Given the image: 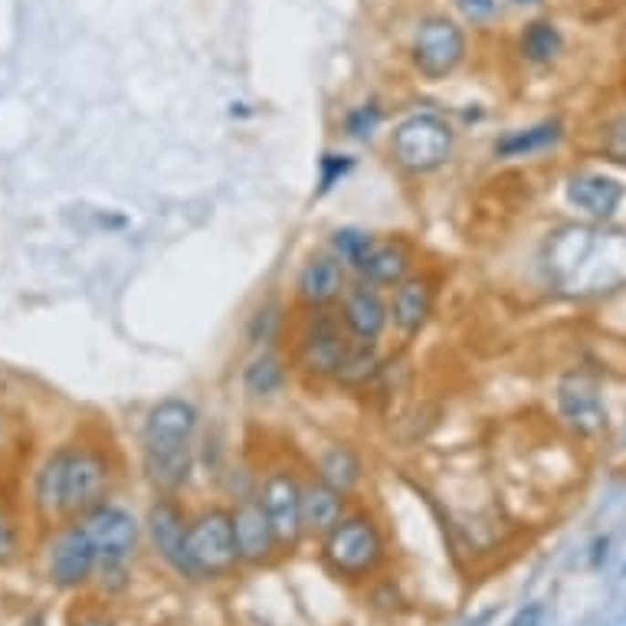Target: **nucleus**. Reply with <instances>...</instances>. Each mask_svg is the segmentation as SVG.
<instances>
[{"mask_svg": "<svg viewBox=\"0 0 626 626\" xmlns=\"http://www.w3.org/2000/svg\"><path fill=\"white\" fill-rule=\"evenodd\" d=\"M121 463L109 436L79 430L43 453L30 475V512L43 528L73 522L109 502L119 485Z\"/></svg>", "mask_w": 626, "mask_h": 626, "instance_id": "obj_1", "label": "nucleus"}, {"mask_svg": "<svg viewBox=\"0 0 626 626\" xmlns=\"http://www.w3.org/2000/svg\"><path fill=\"white\" fill-rule=\"evenodd\" d=\"M201 413L184 397H164L141 420L138 453L154 496H181L197 463Z\"/></svg>", "mask_w": 626, "mask_h": 626, "instance_id": "obj_2", "label": "nucleus"}, {"mask_svg": "<svg viewBox=\"0 0 626 626\" xmlns=\"http://www.w3.org/2000/svg\"><path fill=\"white\" fill-rule=\"evenodd\" d=\"M318 558L331 578L345 580V584L374 580L391 558L384 525L368 508H348L341 522L325 538H318Z\"/></svg>", "mask_w": 626, "mask_h": 626, "instance_id": "obj_3", "label": "nucleus"}, {"mask_svg": "<svg viewBox=\"0 0 626 626\" xmlns=\"http://www.w3.org/2000/svg\"><path fill=\"white\" fill-rule=\"evenodd\" d=\"M240 570L234 518L224 506H203L187 518L181 578L191 580H226Z\"/></svg>", "mask_w": 626, "mask_h": 626, "instance_id": "obj_4", "label": "nucleus"}, {"mask_svg": "<svg viewBox=\"0 0 626 626\" xmlns=\"http://www.w3.org/2000/svg\"><path fill=\"white\" fill-rule=\"evenodd\" d=\"M351 345L335 308H298L289 321V364L312 381H335Z\"/></svg>", "mask_w": 626, "mask_h": 626, "instance_id": "obj_5", "label": "nucleus"}, {"mask_svg": "<svg viewBox=\"0 0 626 626\" xmlns=\"http://www.w3.org/2000/svg\"><path fill=\"white\" fill-rule=\"evenodd\" d=\"M73 522L82 525L89 545L96 551V580L125 578L131 561H135L138 545H141V522L131 515V508L109 498Z\"/></svg>", "mask_w": 626, "mask_h": 626, "instance_id": "obj_6", "label": "nucleus"}, {"mask_svg": "<svg viewBox=\"0 0 626 626\" xmlns=\"http://www.w3.org/2000/svg\"><path fill=\"white\" fill-rule=\"evenodd\" d=\"M391 161L413 177L446 168L456 151V131L440 112H413L397 121L387 141Z\"/></svg>", "mask_w": 626, "mask_h": 626, "instance_id": "obj_7", "label": "nucleus"}, {"mask_svg": "<svg viewBox=\"0 0 626 626\" xmlns=\"http://www.w3.org/2000/svg\"><path fill=\"white\" fill-rule=\"evenodd\" d=\"M469 40L463 24L446 14H426L413 24L407 43V59L413 73L430 82H443L466 63Z\"/></svg>", "mask_w": 626, "mask_h": 626, "instance_id": "obj_8", "label": "nucleus"}, {"mask_svg": "<svg viewBox=\"0 0 626 626\" xmlns=\"http://www.w3.org/2000/svg\"><path fill=\"white\" fill-rule=\"evenodd\" d=\"M302 482H306L302 473H296L292 466H269L259 475L256 489H253L266 518L273 525L282 554L298 551V545L306 541V531H302Z\"/></svg>", "mask_w": 626, "mask_h": 626, "instance_id": "obj_9", "label": "nucleus"}, {"mask_svg": "<svg viewBox=\"0 0 626 626\" xmlns=\"http://www.w3.org/2000/svg\"><path fill=\"white\" fill-rule=\"evenodd\" d=\"M43 574L57 590H82L96 580V551L79 522H59L43 538Z\"/></svg>", "mask_w": 626, "mask_h": 626, "instance_id": "obj_10", "label": "nucleus"}, {"mask_svg": "<svg viewBox=\"0 0 626 626\" xmlns=\"http://www.w3.org/2000/svg\"><path fill=\"white\" fill-rule=\"evenodd\" d=\"M234 518V538H236V554H240V568H269L282 558V548L276 541V531L266 518L259 498L249 496L236 498V506L230 508Z\"/></svg>", "mask_w": 626, "mask_h": 626, "instance_id": "obj_11", "label": "nucleus"}, {"mask_svg": "<svg viewBox=\"0 0 626 626\" xmlns=\"http://www.w3.org/2000/svg\"><path fill=\"white\" fill-rule=\"evenodd\" d=\"M354 276L378 289H393L410 273H417V253L403 236H370L351 266Z\"/></svg>", "mask_w": 626, "mask_h": 626, "instance_id": "obj_12", "label": "nucleus"}, {"mask_svg": "<svg viewBox=\"0 0 626 626\" xmlns=\"http://www.w3.org/2000/svg\"><path fill=\"white\" fill-rule=\"evenodd\" d=\"M338 318L348 329V335L354 341H364V345H378L381 338L391 329V315H387V298L381 296L378 286H368V282L354 279L348 282V289L341 292L335 306Z\"/></svg>", "mask_w": 626, "mask_h": 626, "instance_id": "obj_13", "label": "nucleus"}, {"mask_svg": "<svg viewBox=\"0 0 626 626\" xmlns=\"http://www.w3.org/2000/svg\"><path fill=\"white\" fill-rule=\"evenodd\" d=\"M345 289L348 266L335 253H315L298 269L292 282V298H296V308H335Z\"/></svg>", "mask_w": 626, "mask_h": 626, "instance_id": "obj_14", "label": "nucleus"}, {"mask_svg": "<svg viewBox=\"0 0 626 626\" xmlns=\"http://www.w3.org/2000/svg\"><path fill=\"white\" fill-rule=\"evenodd\" d=\"M433 308H436V282L426 273H410L407 279L393 286L391 298H387L391 329L403 341H413L426 329Z\"/></svg>", "mask_w": 626, "mask_h": 626, "instance_id": "obj_15", "label": "nucleus"}, {"mask_svg": "<svg viewBox=\"0 0 626 626\" xmlns=\"http://www.w3.org/2000/svg\"><path fill=\"white\" fill-rule=\"evenodd\" d=\"M187 508L181 506V496H154L151 508L145 515V535L151 541L154 554L161 561L181 574V554H184V535H187Z\"/></svg>", "mask_w": 626, "mask_h": 626, "instance_id": "obj_16", "label": "nucleus"}, {"mask_svg": "<svg viewBox=\"0 0 626 626\" xmlns=\"http://www.w3.org/2000/svg\"><path fill=\"white\" fill-rule=\"evenodd\" d=\"M558 410L580 433H600L607 426V407H603L600 387L584 374H568L558 384Z\"/></svg>", "mask_w": 626, "mask_h": 626, "instance_id": "obj_17", "label": "nucleus"}, {"mask_svg": "<svg viewBox=\"0 0 626 626\" xmlns=\"http://www.w3.org/2000/svg\"><path fill=\"white\" fill-rule=\"evenodd\" d=\"M345 512H348L345 492L331 489L329 482H321L318 475L302 482V531H306V538L312 541L325 538L341 522Z\"/></svg>", "mask_w": 626, "mask_h": 626, "instance_id": "obj_18", "label": "nucleus"}, {"mask_svg": "<svg viewBox=\"0 0 626 626\" xmlns=\"http://www.w3.org/2000/svg\"><path fill=\"white\" fill-rule=\"evenodd\" d=\"M568 201L587 217L607 220L623 203V184H617L607 174H574L568 181Z\"/></svg>", "mask_w": 626, "mask_h": 626, "instance_id": "obj_19", "label": "nucleus"}, {"mask_svg": "<svg viewBox=\"0 0 626 626\" xmlns=\"http://www.w3.org/2000/svg\"><path fill=\"white\" fill-rule=\"evenodd\" d=\"M289 378H292L289 358L273 351V348H263L259 354H253L240 374L243 391H246V397H253V401H269V397L282 393L286 384H289Z\"/></svg>", "mask_w": 626, "mask_h": 626, "instance_id": "obj_20", "label": "nucleus"}, {"mask_svg": "<svg viewBox=\"0 0 626 626\" xmlns=\"http://www.w3.org/2000/svg\"><path fill=\"white\" fill-rule=\"evenodd\" d=\"M315 475H318L321 482H329L331 489L351 496L364 475V463H361V456H358V450L348 446V443H329V446L318 453V459H315Z\"/></svg>", "mask_w": 626, "mask_h": 626, "instance_id": "obj_21", "label": "nucleus"}, {"mask_svg": "<svg viewBox=\"0 0 626 626\" xmlns=\"http://www.w3.org/2000/svg\"><path fill=\"white\" fill-rule=\"evenodd\" d=\"M558 138H561V125L558 121H541V125H531V129L502 135L492 145V151H496V158H528V154L558 145Z\"/></svg>", "mask_w": 626, "mask_h": 626, "instance_id": "obj_22", "label": "nucleus"}, {"mask_svg": "<svg viewBox=\"0 0 626 626\" xmlns=\"http://www.w3.org/2000/svg\"><path fill=\"white\" fill-rule=\"evenodd\" d=\"M378 374H381L378 345H364V341H354V345L348 348L341 368H338L335 384L338 387H348V391H361V387H368L370 381L378 378Z\"/></svg>", "mask_w": 626, "mask_h": 626, "instance_id": "obj_23", "label": "nucleus"}, {"mask_svg": "<svg viewBox=\"0 0 626 626\" xmlns=\"http://www.w3.org/2000/svg\"><path fill=\"white\" fill-rule=\"evenodd\" d=\"M26 545V531H24V518H20V508L16 502L0 489V570L14 568L20 561Z\"/></svg>", "mask_w": 626, "mask_h": 626, "instance_id": "obj_24", "label": "nucleus"}, {"mask_svg": "<svg viewBox=\"0 0 626 626\" xmlns=\"http://www.w3.org/2000/svg\"><path fill=\"white\" fill-rule=\"evenodd\" d=\"M561 47H564V37L551 20H535V24H528L522 30V40H518L522 57L528 59V63H538V66L558 59Z\"/></svg>", "mask_w": 626, "mask_h": 626, "instance_id": "obj_25", "label": "nucleus"}, {"mask_svg": "<svg viewBox=\"0 0 626 626\" xmlns=\"http://www.w3.org/2000/svg\"><path fill=\"white\" fill-rule=\"evenodd\" d=\"M515 4H531V0H453L456 14L473 26H489L498 16H506L508 7Z\"/></svg>", "mask_w": 626, "mask_h": 626, "instance_id": "obj_26", "label": "nucleus"}, {"mask_svg": "<svg viewBox=\"0 0 626 626\" xmlns=\"http://www.w3.org/2000/svg\"><path fill=\"white\" fill-rule=\"evenodd\" d=\"M381 121H384V109L370 99V102L354 105L351 112L345 115V135L354 138V141H368L381 129Z\"/></svg>", "mask_w": 626, "mask_h": 626, "instance_id": "obj_27", "label": "nucleus"}, {"mask_svg": "<svg viewBox=\"0 0 626 626\" xmlns=\"http://www.w3.org/2000/svg\"><path fill=\"white\" fill-rule=\"evenodd\" d=\"M354 168V158L351 154H341V151H329V154H321L318 161V187H315V193H329L335 184H341L348 174H351Z\"/></svg>", "mask_w": 626, "mask_h": 626, "instance_id": "obj_28", "label": "nucleus"}, {"mask_svg": "<svg viewBox=\"0 0 626 626\" xmlns=\"http://www.w3.org/2000/svg\"><path fill=\"white\" fill-rule=\"evenodd\" d=\"M374 234H368V230H361V226H341V230H335L329 240V253H335L338 259L345 266H351L354 259H358V253H361L364 246H368V240Z\"/></svg>", "mask_w": 626, "mask_h": 626, "instance_id": "obj_29", "label": "nucleus"}, {"mask_svg": "<svg viewBox=\"0 0 626 626\" xmlns=\"http://www.w3.org/2000/svg\"><path fill=\"white\" fill-rule=\"evenodd\" d=\"M282 325H286V318H282L276 306L259 308V312L253 315V329H249V335H253V345H266V341H273V338L282 331Z\"/></svg>", "mask_w": 626, "mask_h": 626, "instance_id": "obj_30", "label": "nucleus"}, {"mask_svg": "<svg viewBox=\"0 0 626 626\" xmlns=\"http://www.w3.org/2000/svg\"><path fill=\"white\" fill-rule=\"evenodd\" d=\"M538 617H541V607H528V610H522L515 617L512 626H538Z\"/></svg>", "mask_w": 626, "mask_h": 626, "instance_id": "obj_31", "label": "nucleus"}, {"mask_svg": "<svg viewBox=\"0 0 626 626\" xmlns=\"http://www.w3.org/2000/svg\"><path fill=\"white\" fill-rule=\"evenodd\" d=\"M76 626H112L105 617H86V620H79Z\"/></svg>", "mask_w": 626, "mask_h": 626, "instance_id": "obj_32", "label": "nucleus"}]
</instances>
